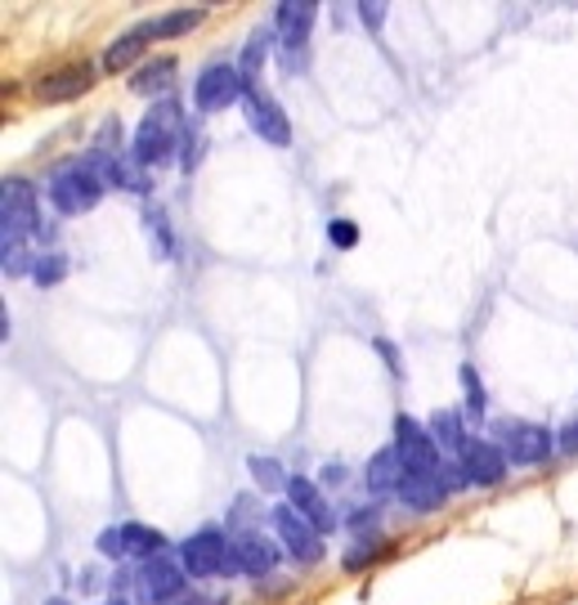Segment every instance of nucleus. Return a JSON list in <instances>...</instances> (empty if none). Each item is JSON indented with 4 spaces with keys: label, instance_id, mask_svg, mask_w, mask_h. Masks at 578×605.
<instances>
[{
    "label": "nucleus",
    "instance_id": "obj_3",
    "mask_svg": "<svg viewBox=\"0 0 578 605\" xmlns=\"http://www.w3.org/2000/svg\"><path fill=\"white\" fill-rule=\"evenodd\" d=\"M0 229L14 242H28L41 233V211H37V189L28 180H6L0 184Z\"/></svg>",
    "mask_w": 578,
    "mask_h": 605
},
{
    "label": "nucleus",
    "instance_id": "obj_13",
    "mask_svg": "<svg viewBox=\"0 0 578 605\" xmlns=\"http://www.w3.org/2000/svg\"><path fill=\"white\" fill-rule=\"evenodd\" d=\"M399 498H404L413 512H430V507H439V503L448 498V490H444L439 471H413V466H404Z\"/></svg>",
    "mask_w": 578,
    "mask_h": 605
},
{
    "label": "nucleus",
    "instance_id": "obj_16",
    "mask_svg": "<svg viewBox=\"0 0 578 605\" xmlns=\"http://www.w3.org/2000/svg\"><path fill=\"white\" fill-rule=\"evenodd\" d=\"M234 547H239L243 574H252V578H261V574H270V569L278 565V547H274L265 534H243Z\"/></svg>",
    "mask_w": 578,
    "mask_h": 605
},
{
    "label": "nucleus",
    "instance_id": "obj_18",
    "mask_svg": "<svg viewBox=\"0 0 578 605\" xmlns=\"http://www.w3.org/2000/svg\"><path fill=\"white\" fill-rule=\"evenodd\" d=\"M122 543H126V552L131 556H162V547H166V534L162 530H153V525H122Z\"/></svg>",
    "mask_w": 578,
    "mask_h": 605
},
{
    "label": "nucleus",
    "instance_id": "obj_26",
    "mask_svg": "<svg viewBox=\"0 0 578 605\" xmlns=\"http://www.w3.org/2000/svg\"><path fill=\"white\" fill-rule=\"evenodd\" d=\"M252 475H256V484H265V490H274V484H283V490H287V480H283L274 457H252Z\"/></svg>",
    "mask_w": 578,
    "mask_h": 605
},
{
    "label": "nucleus",
    "instance_id": "obj_12",
    "mask_svg": "<svg viewBox=\"0 0 578 605\" xmlns=\"http://www.w3.org/2000/svg\"><path fill=\"white\" fill-rule=\"evenodd\" d=\"M287 507H296V516H301L305 525H314L318 534H327V530L336 525L332 507L323 503V494L314 490V480H305V475H292V480H287Z\"/></svg>",
    "mask_w": 578,
    "mask_h": 605
},
{
    "label": "nucleus",
    "instance_id": "obj_32",
    "mask_svg": "<svg viewBox=\"0 0 578 605\" xmlns=\"http://www.w3.org/2000/svg\"><path fill=\"white\" fill-rule=\"evenodd\" d=\"M108 605H126V601H108Z\"/></svg>",
    "mask_w": 578,
    "mask_h": 605
},
{
    "label": "nucleus",
    "instance_id": "obj_23",
    "mask_svg": "<svg viewBox=\"0 0 578 605\" xmlns=\"http://www.w3.org/2000/svg\"><path fill=\"white\" fill-rule=\"evenodd\" d=\"M265 54H270V32H256V37L247 41V50H243V68H239L247 85L261 77V68H265Z\"/></svg>",
    "mask_w": 578,
    "mask_h": 605
},
{
    "label": "nucleus",
    "instance_id": "obj_27",
    "mask_svg": "<svg viewBox=\"0 0 578 605\" xmlns=\"http://www.w3.org/2000/svg\"><path fill=\"white\" fill-rule=\"evenodd\" d=\"M327 238H332V248H355L359 229H355V220H332V224H327Z\"/></svg>",
    "mask_w": 578,
    "mask_h": 605
},
{
    "label": "nucleus",
    "instance_id": "obj_7",
    "mask_svg": "<svg viewBox=\"0 0 578 605\" xmlns=\"http://www.w3.org/2000/svg\"><path fill=\"white\" fill-rule=\"evenodd\" d=\"M395 448H399V457H404V466H413V471H439L444 462H439V444L430 440V431L426 426H417L413 417H395Z\"/></svg>",
    "mask_w": 578,
    "mask_h": 605
},
{
    "label": "nucleus",
    "instance_id": "obj_11",
    "mask_svg": "<svg viewBox=\"0 0 578 605\" xmlns=\"http://www.w3.org/2000/svg\"><path fill=\"white\" fill-rule=\"evenodd\" d=\"M90 85H94V68L90 63H68V68H59V72L37 81V99L41 103H68V99L85 94Z\"/></svg>",
    "mask_w": 578,
    "mask_h": 605
},
{
    "label": "nucleus",
    "instance_id": "obj_31",
    "mask_svg": "<svg viewBox=\"0 0 578 605\" xmlns=\"http://www.w3.org/2000/svg\"><path fill=\"white\" fill-rule=\"evenodd\" d=\"M45 605H68V601H63V596H54V601H45Z\"/></svg>",
    "mask_w": 578,
    "mask_h": 605
},
{
    "label": "nucleus",
    "instance_id": "obj_20",
    "mask_svg": "<svg viewBox=\"0 0 578 605\" xmlns=\"http://www.w3.org/2000/svg\"><path fill=\"white\" fill-rule=\"evenodd\" d=\"M197 23H202V10H175V14L158 19V23H140V32H144L149 41H166V37H180V32L197 28Z\"/></svg>",
    "mask_w": 578,
    "mask_h": 605
},
{
    "label": "nucleus",
    "instance_id": "obj_15",
    "mask_svg": "<svg viewBox=\"0 0 578 605\" xmlns=\"http://www.w3.org/2000/svg\"><path fill=\"white\" fill-rule=\"evenodd\" d=\"M314 19H318V6H314V0H283L278 14H274V23H278V32H283V41H287L292 50L305 46Z\"/></svg>",
    "mask_w": 578,
    "mask_h": 605
},
{
    "label": "nucleus",
    "instance_id": "obj_1",
    "mask_svg": "<svg viewBox=\"0 0 578 605\" xmlns=\"http://www.w3.org/2000/svg\"><path fill=\"white\" fill-rule=\"evenodd\" d=\"M180 565H184L189 578H224V574L243 569V565H239V547L229 543L220 530H197V534L180 547Z\"/></svg>",
    "mask_w": 578,
    "mask_h": 605
},
{
    "label": "nucleus",
    "instance_id": "obj_14",
    "mask_svg": "<svg viewBox=\"0 0 578 605\" xmlns=\"http://www.w3.org/2000/svg\"><path fill=\"white\" fill-rule=\"evenodd\" d=\"M140 587L149 601H175L184 592V565H171L166 556H153L140 574Z\"/></svg>",
    "mask_w": 578,
    "mask_h": 605
},
{
    "label": "nucleus",
    "instance_id": "obj_30",
    "mask_svg": "<svg viewBox=\"0 0 578 605\" xmlns=\"http://www.w3.org/2000/svg\"><path fill=\"white\" fill-rule=\"evenodd\" d=\"M560 448H569V453L578 448V422H569V431L560 435Z\"/></svg>",
    "mask_w": 578,
    "mask_h": 605
},
{
    "label": "nucleus",
    "instance_id": "obj_2",
    "mask_svg": "<svg viewBox=\"0 0 578 605\" xmlns=\"http://www.w3.org/2000/svg\"><path fill=\"white\" fill-rule=\"evenodd\" d=\"M103 175L94 167H63L54 180H50V202L63 211V215H81V211H94L99 198H103Z\"/></svg>",
    "mask_w": 578,
    "mask_h": 605
},
{
    "label": "nucleus",
    "instance_id": "obj_4",
    "mask_svg": "<svg viewBox=\"0 0 578 605\" xmlns=\"http://www.w3.org/2000/svg\"><path fill=\"white\" fill-rule=\"evenodd\" d=\"M247 90L252 85L243 81V72L234 63H211L193 81V103H197V112H224L229 103L247 99Z\"/></svg>",
    "mask_w": 578,
    "mask_h": 605
},
{
    "label": "nucleus",
    "instance_id": "obj_17",
    "mask_svg": "<svg viewBox=\"0 0 578 605\" xmlns=\"http://www.w3.org/2000/svg\"><path fill=\"white\" fill-rule=\"evenodd\" d=\"M368 490L373 494H399V480H404V457H399V448H382L373 462H368Z\"/></svg>",
    "mask_w": 578,
    "mask_h": 605
},
{
    "label": "nucleus",
    "instance_id": "obj_10",
    "mask_svg": "<svg viewBox=\"0 0 578 605\" xmlns=\"http://www.w3.org/2000/svg\"><path fill=\"white\" fill-rule=\"evenodd\" d=\"M247 127L261 135V140H270V144H292V127H287V117H283V108L270 99V94H261L256 85L247 90Z\"/></svg>",
    "mask_w": 578,
    "mask_h": 605
},
{
    "label": "nucleus",
    "instance_id": "obj_28",
    "mask_svg": "<svg viewBox=\"0 0 578 605\" xmlns=\"http://www.w3.org/2000/svg\"><path fill=\"white\" fill-rule=\"evenodd\" d=\"M359 23H364L368 32H377V28L386 23V6H382V0H364V6H359Z\"/></svg>",
    "mask_w": 578,
    "mask_h": 605
},
{
    "label": "nucleus",
    "instance_id": "obj_24",
    "mask_svg": "<svg viewBox=\"0 0 578 605\" xmlns=\"http://www.w3.org/2000/svg\"><path fill=\"white\" fill-rule=\"evenodd\" d=\"M462 391H467V417H485V386H480V377H476V369L467 363V369H462Z\"/></svg>",
    "mask_w": 578,
    "mask_h": 605
},
{
    "label": "nucleus",
    "instance_id": "obj_6",
    "mask_svg": "<svg viewBox=\"0 0 578 605\" xmlns=\"http://www.w3.org/2000/svg\"><path fill=\"white\" fill-rule=\"evenodd\" d=\"M498 448L516 462V466H538V462H547L551 457V435H547V426H534V422H498Z\"/></svg>",
    "mask_w": 578,
    "mask_h": 605
},
{
    "label": "nucleus",
    "instance_id": "obj_9",
    "mask_svg": "<svg viewBox=\"0 0 578 605\" xmlns=\"http://www.w3.org/2000/svg\"><path fill=\"white\" fill-rule=\"evenodd\" d=\"M457 466L467 471L471 484H485V490L507 480V453L494 440H467V448L457 453Z\"/></svg>",
    "mask_w": 578,
    "mask_h": 605
},
{
    "label": "nucleus",
    "instance_id": "obj_5",
    "mask_svg": "<svg viewBox=\"0 0 578 605\" xmlns=\"http://www.w3.org/2000/svg\"><path fill=\"white\" fill-rule=\"evenodd\" d=\"M175 135H180V108L175 103H162L153 108L144 121H140V131H135V162L140 167H158L171 149H175Z\"/></svg>",
    "mask_w": 578,
    "mask_h": 605
},
{
    "label": "nucleus",
    "instance_id": "obj_29",
    "mask_svg": "<svg viewBox=\"0 0 578 605\" xmlns=\"http://www.w3.org/2000/svg\"><path fill=\"white\" fill-rule=\"evenodd\" d=\"M99 552H103V556H126L122 530H103V534H99Z\"/></svg>",
    "mask_w": 578,
    "mask_h": 605
},
{
    "label": "nucleus",
    "instance_id": "obj_22",
    "mask_svg": "<svg viewBox=\"0 0 578 605\" xmlns=\"http://www.w3.org/2000/svg\"><path fill=\"white\" fill-rule=\"evenodd\" d=\"M426 431H430V440H435V444H444V448H457V453L467 448V435H462V422H457V413H448V409H439V413L430 417V426H426Z\"/></svg>",
    "mask_w": 578,
    "mask_h": 605
},
{
    "label": "nucleus",
    "instance_id": "obj_8",
    "mask_svg": "<svg viewBox=\"0 0 578 605\" xmlns=\"http://www.w3.org/2000/svg\"><path fill=\"white\" fill-rule=\"evenodd\" d=\"M274 530H278V538H283V547H287V556H292V561H301V565L323 561L318 530H314V525H305V521L296 516V507H274Z\"/></svg>",
    "mask_w": 578,
    "mask_h": 605
},
{
    "label": "nucleus",
    "instance_id": "obj_21",
    "mask_svg": "<svg viewBox=\"0 0 578 605\" xmlns=\"http://www.w3.org/2000/svg\"><path fill=\"white\" fill-rule=\"evenodd\" d=\"M175 77V59H153V63H144L140 72H135V81H131V90L135 94H153V90H166V81Z\"/></svg>",
    "mask_w": 578,
    "mask_h": 605
},
{
    "label": "nucleus",
    "instance_id": "obj_25",
    "mask_svg": "<svg viewBox=\"0 0 578 605\" xmlns=\"http://www.w3.org/2000/svg\"><path fill=\"white\" fill-rule=\"evenodd\" d=\"M63 274H68V261H63V256H37V265H32V279H37L41 288L63 283Z\"/></svg>",
    "mask_w": 578,
    "mask_h": 605
},
{
    "label": "nucleus",
    "instance_id": "obj_19",
    "mask_svg": "<svg viewBox=\"0 0 578 605\" xmlns=\"http://www.w3.org/2000/svg\"><path fill=\"white\" fill-rule=\"evenodd\" d=\"M144 41H149V37H144L140 28H135V32H126L122 41H112V46H108V54H103V68H108V72H126V68L144 54Z\"/></svg>",
    "mask_w": 578,
    "mask_h": 605
}]
</instances>
